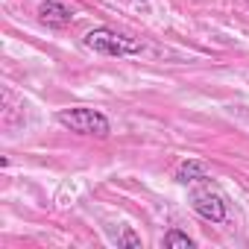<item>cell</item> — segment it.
<instances>
[{"mask_svg": "<svg viewBox=\"0 0 249 249\" xmlns=\"http://www.w3.org/2000/svg\"><path fill=\"white\" fill-rule=\"evenodd\" d=\"M205 179H208V167H205L202 161H196V159L182 161V164H179V170H176V182H182V185L205 182Z\"/></svg>", "mask_w": 249, "mask_h": 249, "instance_id": "5b68a950", "label": "cell"}, {"mask_svg": "<svg viewBox=\"0 0 249 249\" xmlns=\"http://www.w3.org/2000/svg\"><path fill=\"white\" fill-rule=\"evenodd\" d=\"M38 18H41V24H47V27H53V30H62V27H68V24L73 21V12H71L65 3L44 0V3L38 6Z\"/></svg>", "mask_w": 249, "mask_h": 249, "instance_id": "277c9868", "label": "cell"}, {"mask_svg": "<svg viewBox=\"0 0 249 249\" xmlns=\"http://www.w3.org/2000/svg\"><path fill=\"white\" fill-rule=\"evenodd\" d=\"M120 246H132V249H141V237H138L132 229H123V234H120Z\"/></svg>", "mask_w": 249, "mask_h": 249, "instance_id": "52a82bcc", "label": "cell"}, {"mask_svg": "<svg viewBox=\"0 0 249 249\" xmlns=\"http://www.w3.org/2000/svg\"><path fill=\"white\" fill-rule=\"evenodd\" d=\"M164 246H167V249H194V240H191L185 231L170 229V231L164 234Z\"/></svg>", "mask_w": 249, "mask_h": 249, "instance_id": "8992f818", "label": "cell"}, {"mask_svg": "<svg viewBox=\"0 0 249 249\" xmlns=\"http://www.w3.org/2000/svg\"><path fill=\"white\" fill-rule=\"evenodd\" d=\"M191 205H194V211H196L202 220H208V223H223V220H226V202H223L217 194H211V191H196V194L191 196Z\"/></svg>", "mask_w": 249, "mask_h": 249, "instance_id": "3957f363", "label": "cell"}, {"mask_svg": "<svg viewBox=\"0 0 249 249\" xmlns=\"http://www.w3.org/2000/svg\"><path fill=\"white\" fill-rule=\"evenodd\" d=\"M85 47L94 50V53H103V56H138L141 53V44L123 33H114L108 27H97L85 36Z\"/></svg>", "mask_w": 249, "mask_h": 249, "instance_id": "7a4b0ae2", "label": "cell"}, {"mask_svg": "<svg viewBox=\"0 0 249 249\" xmlns=\"http://www.w3.org/2000/svg\"><path fill=\"white\" fill-rule=\"evenodd\" d=\"M56 120L76 135H94V138H108L111 135L108 117L97 108H62L56 114Z\"/></svg>", "mask_w": 249, "mask_h": 249, "instance_id": "6da1fadb", "label": "cell"}]
</instances>
